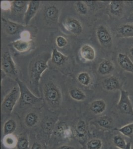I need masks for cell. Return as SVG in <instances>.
<instances>
[{
    "instance_id": "1",
    "label": "cell",
    "mask_w": 133,
    "mask_h": 149,
    "mask_svg": "<svg viewBox=\"0 0 133 149\" xmlns=\"http://www.w3.org/2000/svg\"><path fill=\"white\" fill-rule=\"evenodd\" d=\"M48 54H41L34 58L29 64V76L32 88L38 90V86L43 73L48 68Z\"/></svg>"
},
{
    "instance_id": "2",
    "label": "cell",
    "mask_w": 133,
    "mask_h": 149,
    "mask_svg": "<svg viewBox=\"0 0 133 149\" xmlns=\"http://www.w3.org/2000/svg\"><path fill=\"white\" fill-rule=\"evenodd\" d=\"M44 98L51 109H57L61 106L62 95L59 86L53 81L47 82L43 86Z\"/></svg>"
},
{
    "instance_id": "3",
    "label": "cell",
    "mask_w": 133,
    "mask_h": 149,
    "mask_svg": "<svg viewBox=\"0 0 133 149\" xmlns=\"http://www.w3.org/2000/svg\"><path fill=\"white\" fill-rule=\"evenodd\" d=\"M17 86H19L20 91V97L19 102L20 105H31L39 103L42 100L40 97H37L34 95L27 86L19 78L16 79Z\"/></svg>"
},
{
    "instance_id": "4",
    "label": "cell",
    "mask_w": 133,
    "mask_h": 149,
    "mask_svg": "<svg viewBox=\"0 0 133 149\" xmlns=\"http://www.w3.org/2000/svg\"><path fill=\"white\" fill-rule=\"evenodd\" d=\"M20 97V91L18 86L12 88L4 98L1 104V110L3 113L10 115Z\"/></svg>"
},
{
    "instance_id": "5",
    "label": "cell",
    "mask_w": 133,
    "mask_h": 149,
    "mask_svg": "<svg viewBox=\"0 0 133 149\" xmlns=\"http://www.w3.org/2000/svg\"><path fill=\"white\" fill-rule=\"evenodd\" d=\"M1 69L6 75L9 77H16L18 70L10 52L6 51L1 56Z\"/></svg>"
},
{
    "instance_id": "6",
    "label": "cell",
    "mask_w": 133,
    "mask_h": 149,
    "mask_svg": "<svg viewBox=\"0 0 133 149\" xmlns=\"http://www.w3.org/2000/svg\"><path fill=\"white\" fill-rule=\"evenodd\" d=\"M117 109L121 113L133 117V107L130 98L129 93L124 90L120 91L119 100Z\"/></svg>"
},
{
    "instance_id": "7",
    "label": "cell",
    "mask_w": 133,
    "mask_h": 149,
    "mask_svg": "<svg viewBox=\"0 0 133 149\" xmlns=\"http://www.w3.org/2000/svg\"><path fill=\"white\" fill-rule=\"evenodd\" d=\"M62 24L64 29L74 36H79L83 32L82 24L75 17H68L64 20Z\"/></svg>"
},
{
    "instance_id": "8",
    "label": "cell",
    "mask_w": 133,
    "mask_h": 149,
    "mask_svg": "<svg viewBox=\"0 0 133 149\" xmlns=\"http://www.w3.org/2000/svg\"><path fill=\"white\" fill-rule=\"evenodd\" d=\"M96 36L100 44L104 47L109 46L112 42V36L108 27L100 24L96 29Z\"/></svg>"
},
{
    "instance_id": "9",
    "label": "cell",
    "mask_w": 133,
    "mask_h": 149,
    "mask_svg": "<svg viewBox=\"0 0 133 149\" xmlns=\"http://www.w3.org/2000/svg\"><path fill=\"white\" fill-rule=\"evenodd\" d=\"M43 16L44 22L48 25L57 24L59 17V9L54 5L48 6L43 10Z\"/></svg>"
},
{
    "instance_id": "10",
    "label": "cell",
    "mask_w": 133,
    "mask_h": 149,
    "mask_svg": "<svg viewBox=\"0 0 133 149\" xmlns=\"http://www.w3.org/2000/svg\"><path fill=\"white\" fill-rule=\"evenodd\" d=\"M102 86L108 92H114L122 90L121 82L118 78L114 76H111L105 78L103 81Z\"/></svg>"
},
{
    "instance_id": "11",
    "label": "cell",
    "mask_w": 133,
    "mask_h": 149,
    "mask_svg": "<svg viewBox=\"0 0 133 149\" xmlns=\"http://www.w3.org/2000/svg\"><path fill=\"white\" fill-rule=\"evenodd\" d=\"M40 5L38 1H31L29 2L27 10L24 15V22L25 26L29 24L32 18L37 14Z\"/></svg>"
},
{
    "instance_id": "12",
    "label": "cell",
    "mask_w": 133,
    "mask_h": 149,
    "mask_svg": "<svg viewBox=\"0 0 133 149\" xmlns=\"http://www.w3.org/2000/svg\"><path fill=\"white\" fill-rule=\"evenodd\" d=\"M117 62L121 69L125 71L133 73V62L130 57L123 53H119L117 55Z\"/></svg>"
},
{
    "instance_id": "13",
    "label": "cell",
    "mask_w": 133,
    "mask_h": 149,
    "mask_svg": "<svg viewBox=\"0 0 133 149\" xmlns=\"http://www.w3.org/2000/svg\"><path fill=\"white\" fill-rule=\"evenodd\" d=\"M2 21L6 32L10 36H14L17 34L20 29H23L25 26L21 24L6 19H2Z\"/></svg>"
},
{
    "instance_id": "14",
    "label": "cell",
    "mask_w": 133,
    "mask_h": 149,
    "mask_svg": "<svg viewBox=\"0 0 133 149\" xmlns=\"http://www.w3.org/2000/svg\"><path fill=\"white\" fill-rule=\"evenodd\" d=\"M79 54L85 61L91 62L96 57V52L93 46L89 44L83 45L79 49Z\"/></svg>"
},
{
    "instance_id": "15",
    "label": "cell",
    "mask_w": 133,
    "mask_h": 149,
    "mask_svg": "<svg viewBox=\"0 0 133 149\" xmlns=\"http://www.w3.org/2000/svg\"><path fill=\"white\" fill-rule=\"evenodd\" d=\"M32 40L31 39H17L12 42V45L15 50L19 52L24 53L29 51L32 46Z\"/></svg>"
},
{
    "instance_id": "16",
    "label": "cell",
    "mask_w": 133,
    "mask_h": 149,
    "mask_svg": "<svg viewBox=\"0 0 133 149\" xmlns=\"http://www.w3.org/2000/svg\"><path fill=\"white\" fill-rule=\"evenodd\" d=\"M117 36L120 38H133V23L122 24L117 29Z\"/></svg>"
},
{
    "instance_id": "17",
    "label": "cell",
    "mask_w": 133,
    "mask_h": 149,
    "mask_svg": "<svg viewBox=\"0 0 133 149\" xmlns=\"http://www.w3.org/2000/svg\"><path fill=\"white\" fill-rule=\"evenodd\" d=\"M76 137L81 141H84L86 139L88 130L86 122L83 119L79 120L76 124L74 129Z\"/></svg>"
},
{
    "instance_id": "18",
    "label": "cell",
    "mask_w": 133,
    "mask_h": 149,
    "mask_svg": "<svg viewBox=\"0 0 133 149\" xmlns=\"http://www.w3.org/2000/svg\"><path fill=\"white\" fill-rule=\"evenodd\" d=\"M115 69V65L112 61L104 59L101 61L98 66L97 72L100 74L106 76L112 73Z\"/></svg>"
},
{
    "instance_id": "19",
    "label": "cell",
    "mask_w": 133,
    "mask_h": 149,
    "mask_svg": "<svg viewBox=\"0 0 133 149\" xmlns=\"http://www.w3.org/2000/svg\"><path fill=\"white\" fill-rule=\"evenodd\" d=\"M107 109V104L104 100L99 99L93 101L89 107L90 110L95 115H100L104 113Z\"/></svg>"
},
{
    "instance_id": "20",
    "label": "cell",
    "mask_w": 133,
    "mask_h": 149,
    "mask_svg": "<svg viewBox=\"0 0 133 149\" xmlns=\"http://www.w3.org/2000/svg\"><path fill=\"white\" fill-rule=\"evenodd\" d=\"M29 1H14L10 2V10L13 14H25L27 10Z\"/></svg>"
},
{
    "instance_id": "21",
    "label": "cell",
    "mask_w": 133,
    "mask_h": 149,
    "mask_svg": "<svg viewBox=\"0 0 133 149\" xmlns=\"http://www.w3.org/2000/svg\"><path fill=\"white\" fill-rule=\"evenodd\" d=\"M125 3L121 1H112L110 2L109 8L110 14L115 17H121L124 9Z\"/></svg>"
},
{
    "instance_id": "22",
    "label": "cell",
    "mask_w": 133,
    "mask_h": 149,
    "mask_svg": "<svg viewBox=\"0 0 133 149\" xmlns=\"http://www.w3.org/2000/svg\"><path fill=\"white\" fill-rule=\"evenodd\" d=\"M51 58L53 64L57 66H61L67 61L69 57L58 50L56 48H54L53 49Z\"/></svg>"
},
{
    "instance_id": "23",
    "label": "cell",
    "mask_w": 133,
    "mask_h": 149,
    "mask_svg": "<svg viewBox=\"0 0 133 149\" xmlns=\"http://www.w3.org/2000/svg\"><path fill=\"white\" fill-rule=\"evenodd\" d=\"M98 126L104 129H111L114 126V121L112 117L108 115L100 117L96 120Z\"/></svg>"
},
{
    "instance_id": "24",
    "label": "cell",
    "mask_w": 133,
    "mask_h": 149,
    "mask_svg": "<svg viewBox=\"0 0 133 149\" xmlns=\"http://www.w3.org/2000/svg\"><path fill=\"white\" fill-rule=\"evenodd\" d=\"M71 130L69 127L64 123H59L55 126L54 133L60 138H67L69 136Z\"/></svg>"
},
{
    "instance_id": "25",
    "label": "cell",
    "mask_w": 133,
    "mask_h": 149,
    "mask_svg": "<svg viewBox=\"0 0 133 149\" xmlns=\"http://www.w3.org/2000/svg\"><path fill=\"white\" fill-rule=\"evenodd\" d=\"M69 94L72 100L77 102H83L86 100V94L82 90L78 88H71L69 90Z\"/></svg>"
},
{
    "instance_id": "26",
    "label": "cell",
    "mask_w": 133,
    "mask_h": 149,
    "mask_svg": "<svg viewBox=\"0 0 133 149\" xmlns=\"http://www.w3.org/2000/svg\"><path fill=\"white\" fill-rule=\"evenodd\" d=\"M39 121V118L37 114L33 112H29L25 116L24 123L26 126L32 128L37 125Z\"/></svg>"
},
{
    "instance_id": "27",
    "label": "cell",
    "mask_w": 133,
    "mask_h": 149,
    "mask_svg": "<svg viewBox=\"0 0 133 149\" xmlns=\"http://www.w3.org/2000/svg\"><path fill=\"white\" fill-rule=\"evenodd\" d=\"M17 128V122L13 119H10L6 121L3 124V134L4 135L13 134Z\"/></svg>"
},
{
    "instance_id": "28",
    "label": "cell",
    "mask_w": 133,
    "mask_h": 149,
    "mask_svg": "<svg viewBox=\"0 0 133 149\" xmlns=\"http://www.w3.org/2000/svg\"><path fill=\"white\" fill-rule=\"evenodd\" d=\"M3 145L8 149H13L17 147V138L13 134L5 135L3 140Z\"/></svg>"
},
{
    "instance_id": "29",
    "label": "cell",
    "mask_w": 133,
    "mask_h": 149,
    "mask_svg": "<svg viewBox=\"0 0 133 149\" xmlns=\"http://www.w3.org/2000/svg\"><path fill=\"white\" fill-rule=\"evenodd\" d=\"M77 79L81 85L83 86H88L91 83V78L89 73L86 72H81L79 73Z\"/></svg>"
},
{
    "instance_id": "30",
    "label": "cell",
    "mask_w": 133,
    "mask_h": 149,
    "mask_svg": "<svg viewBox=\"0 0 133 149\" xmlns=\"http://www.w3.org/2000/svg\"><path fill=\"white\" fill-rule=\"evenodd\" d=\"M117 130L125 137L132 138L133 136V122L117 129Z\"/></svg>"
},
{
    "instance_id": "31",
    "label": "cell",
    "mask_w": 133,
    "mask_h": 149,
    "mask_svg": "<svg viewBox=\"0 0 133 149\" xmlns=\"http://www.w3.org/2000/svg\"><path fill=\"white\" fill-rule=\"evenodd\" d=\"M113 143L115 147L119 149H125L127 146L125 139L120 135H116L113 138Z\"/></svg>"
},
{
    "instance_id": "32",
    "label": "cell",
    "mask_w": 133,
    "mask_h": 149,
    "mask_svg": "<svg viewBox=\"0 0 133 149\" xmlns=\"http://www.w3.org/2000/svg\"><path fill=\"white\" fill-rule=\"evenodd\" d=\"M86 147L87 149H101L103 147L102 141L98 138L91 139L86 143Z\"/></svg>"
},
{
    "instance_id": "33",
    "label": "cell",
    "mask_w": 133,
    "mask_h": 149,
    "mask_svg": "<svg viewBox=\"0 0 133 149\" xmlns=\"http://www.w3.org/2000/svg\"><path fill=\"white\" fill-rule=\"evenodd\" d=\"M29 139L25 135L20 136L17 138V149H29Z\"/></svg>"
},
{
    "instance_id": "34",
    "label": "cell",
    "mask_w": 133,
    "mask_h": 149,
    "mask_svg": "<svg viewBox=\"0 0 133 149\" xmlns=\"http://www.w3.org/2000/svg\"><path fill=\"white\" fill-rule=\"evenodd\" d=\"M75 7L77 11L81 15H86L88 14V7L85 3L84 1H78L76 2Z\"/></svg>"
},
{
    "instance_id": "35",
    "label": "cell",
    "mask_w": 133,
    "mask_h": 149,
    "mask_svg": "<svg viewBox=\"0 0 133 149\" xmlns=\"http://www.w3.org/2000/svg\"><path fill=\"white\" fill-rule=\"evenodd\" d=\"M55 126L54 121L50 119L46 120L42 124L43 130L47 133H49L54 130Z\"/></svg>"
},
{
    "instance_id": "36",
    "label": "cell",
    "mask_w": 133,
    "mask_h": 149,
    "mask_svg": "<svg viewBox=\"0 0 133 149\" xmlns=\"http://www.w3.org/2000/svg\"><path fill=\"white\" fill-rule=\"evenodd\" d=\"M56 44L60 48L65 47L68 44L67 39L63 36H58L56 39Z\"/></svg>"
},
{
    "instance_id": "37",
    "label": "cell",
    "mask_w": 133,
    "mask_h": 149,
    "mask_svg": "<svg viewBox=\"0 0 133 149\" xmlns=\"http://www.w3.org/2000/svg\"><path fill=\"white\" fill-rule=\"evenodd\" d=\"M10 7H11V4L10 2H2L1 3V9L3 10H10Z\"/></svg>"
},
{
    "instance_id": "38",
    "label": "cell",
    "mask_w": 133,
    "mask_h": 149,
    "mask_svg": "<svg viewBox=\"0 0 133 149\" xmlns=\"http://www.w3.org/2000/svg\"><path fill=\"white\" fill-rule=\"evenodd\" d=\"M21 38L26 39H30V34L29 31H24L21 34Z\"/></svg>"
},
{
    "instance_id": "39",
    "label": "cell",
    "mask_w": 133,
    "mask_h": 149,
    "mask_svg": "<svg viewBox=\"0 0 133 149\" xmlns=\"http://www.w3.org/2000/svg\"><path fill=\"white\" fill-rule=\"evenodd\" d=\"M31 149H43V148H42V145L40 143L35 142L32 144Z\"/></svg>"
},
{
    "instance_id": "40",
    "label": "cell",
    "mask_w": 133,
    "mask_h": 149,
    "mask_svg": "<svg viewBox=\"0 0 133 149\" xmlns=\"http://www.w3.org/2000/svg\"><path fill=\"white\" fill-rule=\"evenodd\" d=\"M57 149H76V148L73 146L67 145H64L62 146L59 147Z\"/></svg>"
},
{
    "instance_id": "41",
    "label": "cell",
    "mask_w": 133,
    "mask_h": 149,
    "mask_svg": "<svg viewBox=\"0 0 133 149\" xmlns=\"http://www.w3.org/2000/svg\"><path fill=\"white\" fill-rule=\"evenodd\" d=\"M85 3L86 4L88 7H93V4L94 3V1H84Z\"/></svg>"
},
{
    "instance_id": "42",
    "label": "cell",
    "mask_w": 133,
    "mask_h": 149,
    "mask_svg": "<svg viewBox=\"0 0 133 149\" xmlns=\"http://www.w3.org/2000/svg\"><path fill=\"white\" fill-rule=\"evenodd\" d=\"M129 53L130 56L133 59V46H132L129 49Z\"/></svg>"
},
{
    "instance_id": "43",
    "label": "cell",
    "mask_w": 133,
    "mask_h": 149,
    "mask_svg": "<svg viewBox=\"0 0 133 149\" xmlns=\"http://www.w3.org/2000/svg\"><path fill=\"white\" fill-rule=\"evenodd\" d=\"M125 149H132V145L131 142L128 143L127 146L126 148Z\"/></svg>"
},
{
    "instance_id": "44",
    "label": "cell",
    "mask_w": 133,
    "mask_h": 149,
    "mask_svg": "<svg viewBox=\"0 0 133 149\" xmlns=\"http://www.w3.org/2000/svg\"><path fill=\"white\" fill-rule=\"evenodd\" d=\"M130 20H131L132 22H133V13L131 15H130Z\"/></svg>"
}]
</instances>
